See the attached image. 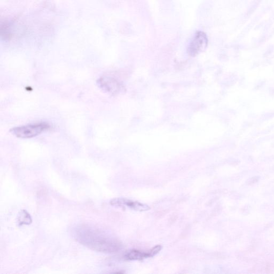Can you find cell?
<instances>
[{
    "instance_id": "1",
    "label": "cell",
    "mask_w": 274,
    "mask_h": 274,
    "mask_svg": "<svg viewBox=\"0 0 274 274\" xmlns=\"http://www.w3.org/2000/svg\"><path fill=\"white\" fill-rule=\"evenodd\" d=\"M75 240L80 244L103 254H114L121 249V244L103 231L86 225H81L74 231Z\"/></svg>"
},
{
    "instance_id": "2",
    "label": "cell",
    "mask_w": 274,
    "mask_h": 274,
    "mask_svg": "<svg viewBox=\"0 0 274 274\" xmlns=\"http://www.w3.org/2000/svg\"><path fill=\"white\" fill-rule=\"evenodd\" d=\"M51 128L49 123L39 122L15 127L11 129L10 132L17 138L29 139L40 135Z\"/></svg>"
},
{
    "instance_id": "3",
    "label": "cell",
    "mask_w": 274,
    "mask_h": 274,
    "mask_svg": "<svg viewBox=\"0 0 274 274\" xmlns=\"http://www.w3.org/2000/svg\"><path fill=\"white\" fill-rule=\"evenodd\" d=\"M207 35L203 32L198 31L188 46L187 52L191 56H196L203 52L208 45Z\"/></svg>"
},
{
    "instance_id": "4",
    "label": "cell",
    "mask_w": 274,
    "mask_h": 274,
    "mask_svg": "<svg viewBox=\"0 0 274 274\" xmlns=\"http://www.w3.org/2000/svg\"><path fill=\"white\" fill-rule=\"evenodd\" d=\"M110 204L114 206L129 208L138 212H145L151 209L146 204L123 198L113 199L110 201Z\"/></svg>"
},
{
    "instance_id": "5",
    "label": "cell",
    "mask_w": 274,
    "mask_h": 274,
    "mask_svg": "<svg viewBox=\"0 0 274 274\" xmlns=\"http://www.w3.org/2000/svg\"><path fill=\"white\" fill-rule=\"evenodd\" d=\"M98 85L103 91L112 94L120 93L123 89L120 81L111 77H102L99 78Z\"/></svg>"
},
{
    "instance_id": "6",
    "label": "cell",
    "mask_w": 274,
    "mask_h": 274,
    "mask_svg": "<svg viewBox=\"0 0 274 274\" xmlns=\"http://www.w3.org/2000/svg\"><path fill=\"white\" fill-rule=\"evenodd\" d=\"M149 257H151L150 251L141 252L136 249L132 250L125 256V258L128 260H141Z\"/></svg>"
},
{
    "instance_id": "7",
    "label": "cell",
    "mask_w": 274,
    "mask_h": 274,
    "mask_svg": "<svg viewBox=\"0 0 274 274\" xmlns=\"http://www.w3.org/2000/svg\"><path fill=\"white\" fill-rule=\"evenodd\" d=\"M32 222V218L29 213L25 210L22 209L18 213L17 217V223L19 226L30 225Z\"/></svg>"
}]
</instances>
